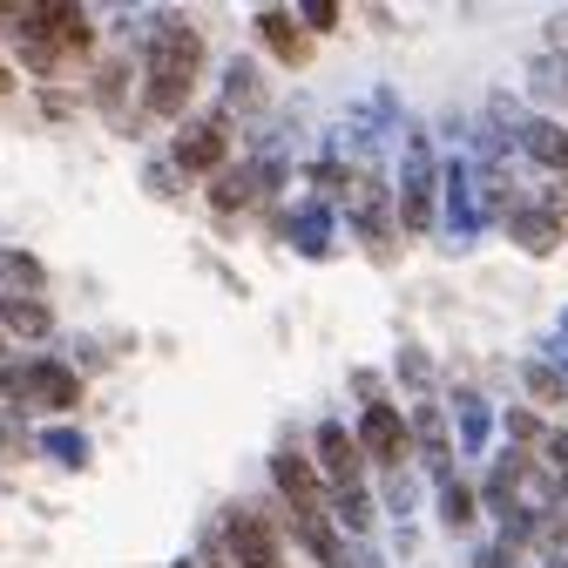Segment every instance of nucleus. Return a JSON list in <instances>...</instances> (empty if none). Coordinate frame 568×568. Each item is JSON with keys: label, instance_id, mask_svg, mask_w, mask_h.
<instances>
[{"label": "nucleus", "instance_id": "obj_18", "mask_svg": "<svg viewBox=\"0 0 568 568\" xmlns=\"http://www.w3.org/2000/svg\"><path fill=\"white\" fill-rule=\"evenodd\" d=\"M454 426H460V454H480L487 447V399L480 393H460L454 399Z\"/></svg>", "mask_w": 568, "mask_h": 568}, {"label": "nucleus", "instance_id": "obj_4", "mask_svg": "<svg viewBox=\"0 0 568 568\" xmlns=\"http://www.w3.org/2000/svg\"><path fill=\"white\" fill-rule=\"evenodd\" d=\"M170 163H176L183 176H217V170L231 163V115H224V109L190 115V122L176 129V150H170Z\"/></svg>", "mask_w": 568, "mask_h": 568}, {"label": "nucleus", "instance_id": "obj_9", "mask_svg": "<svg viewBox=\"0 0 568 568\" xmlns=\"http://www.w3.org/2000/svg\"><path fill=\"white\" fill-rule=\"evenodd\" d=\"M0 28H8L14 54L34 68V75H54V68H61L54 41H48V28H41V8H28V14H21V0H0Z\"/></svg>", "mask_w": 568, "mask_h": 568}, {"label": "nucleus", "instance_id": "obj_27", "mask_svg": "<svg viewBox=\"0 0 568 568\" xmlns=\"http://www.w3.org/2000/svg\"><path fill=\"white\" fill-rule=\"evenodd\" d=\"M8 89H14V68H8V61H0V95H8Z\"/></svg>", "mask_w": 568, "mask_h": 568}, {"label": "nucleus", "instance_id": "obj_21", "mask_svg": "<svg viewBox=\"0 0 568 568\" xmlns=\"http://www.w3.org/2000/svg\"><path fill=\"white\" fill-rule=\"evenodd\" d=\"M521 379H528V393H535L541 406H561V399H568V379H561L548 359H528V373H521Z\"/></svg>", "mask_w": 568, "mask_h": 568}, {"label": "nucleus", "instance_id": "obj_24", "mask_svg": "<svg viewBox=\"0 0 568 568\" xmlns=\"http://www.w3.org/2000/svg\"><path fill=\"white\" fill-rule=\"evenodd\" d=\"M231 102H244V109H257V102H264V89H257L251 68H231Z\"/></svg>", "mask_w": 568, "mask_h": 568}, {"label": "nucleus", "instance_id": "obj_6", "mask_svg": "<svg viewBox=\"0 0 568 568\" xmlns=\"http://www.w3.org/2000/svg\"><path fill=\"white\" fill-rule=\"evenodd\" d=\"M359 454H373V467H386V480H406V419L379 399V406H366V419H359V440H352Z\"/></svg>", "mask_w": 568, "mask_h": 568}, {"label": "nucleus", "instance_id": "obj_20", "mask_svg": "<svg viewBox=\"0 0 568 568\" xmlns=\"http://www.w3.org/2000/svg\"><path fill=\"white\" fill-rule=\"evenodd\" d=\"M515 480H521V460H501V467H494V480H487V508L508 515V528H515Z\"/></svg>", "mask_w": 568, "mask_h": 568}, {"label": "nucleus", "instance_id": "obj_23", "mask_svg": "<svg viewBox=\"0 0 568 568\" xmlns=\"http://www.w3.org/2000/svg\"><path fill=\"white\" fill-rule=\"evenodd\" d=\"M399 379H413V386L434 379V366H426V352H419V345H399Z\"/></svg>", "mask_w": 568, "mask_h": 568}, {"label": "nucleus", "instance_id": "obj_13", "mask_svg": "<svg viewBox=\"0 0 568 568\" xmlns=\"http://www.w3.org/2000/svg\"><path fill=\"white\" fill-rule=\"evenodd\" d=\"M41 28H48V41H54V54H61V61L89 54V41H95L89 14H82V8H68V0H48V8H41Z\"/></svg>", "mask_w": 568, "mask_h": 568}, {"label": "nucleus", "instance_id": "obj_10", "mask_svg": "<svg viewBox=\"0 0 568 568\" xmlns=\"http://www.w3.org/2000/svg\"><path fill=\"white\" fill-rule=\"evenodd\" d=\"M508 129H515V142L541 163V170H555V176H568V129H555L548 115H528V109H515L508 115Z\"/></svg>", "mask_w": 568, "mask_h": 568}, {"label": "nucleus", "instance_id": "obj_5", "mask_svg": "<svg viewBox=\"0 0 568 568\" xmlns=\"http://www.w3.org/2000/svg\"><path fill=\"white\" fill-rule=\"evenodd\" d=\"M434 150H426V135L413 129L406 135V176H399V210H393V224L399 231H426L434 224Z\"/></svg>", "mask_w": 568, "mask_h": 568}, {"label": "nucleus", "instance_id": "obj_17", "mask_svg": "<svg viewBox=\"0 0 568 568\" xmlns=\"http://www.w3.org/2000/svg\"><path fill=\"white\" fill-rule=\"evenodd\" d=\"M251 196H257V170H251V163H244V170L224 163L217 176H210V203H217V217H237Z\"/></svg>", "mask_w": 568, "mask_h": 568}, {"label": "nucleus", "instance_id": "obj_8", "mask_svg": "<svg viewBox=\"0 0 568 568\" xmlns=\"http://www.w3.org/2000/svg\"><path fill=\"white\" fill-rule=\"evenodd\" d=\"M224 541H231L237 568H284V548H277L271 521L251 515V508H231V515H224Z\"/></svg>", "mask_w": 568, "mask_h": 568}, {"label": "nucleus", "instance_id": "obj_7", "mask_svg": "<svg viewBox=\"0 0 568 568\" xmlns=\"http://www.w3.org/2000/svg\"><path fill=\"white\" fill-rule=\"evenodd\" d=\"M14 386H21V406H54V413L82 406V373H75V366H61V359H34V366H21Z\"/></svg>", "mask_w": 568, "mask_h": 568}, {"label": "nucleus", "instance_id": "obj_16", "mask_svg": "<svg viewBox=\"0 0 568 568\" xmlns=\"http://www.w3.org/2000/svg\"><path fill=\"white\" fill-rule=\"evenodd\" d=\"M284 237H292V244H298L305 257H325V251H332V210H325V203L312 196V203L298 210V217L284 224Z\"/></svg>", "mask_w": 568, "mask_h": 568}, {"label": "nucleus", "instance_id": "obj_1", "mask_svg": "<svg viewBox=\"0 0 568 568\" xmlns=\"http://www.w3.org/2000/svg\"><path fill=\"white\" fill-rule=\"evenodd\" d=\"M203 75V41L183 14H156L150 21V48H142V109L150 115H183L190 89Z\"/></svg>", "mask_w": 568, "mask_h": 568}, {"label": "nucleus", "instance_id": "obj_15", "mask_svg": "<svg viewBox=\"0 0 568 568\" xmlns=\"http://www.w3.org/2000/svg\"><path fill=\"white\" fill-rule=\"evenodd\" d=\"M508 237H515L521 251L548 257V251L561 244V217H555V210H508Z\"/></svg>", "mask_w": 568, "mask_h": 568}, {"label": "nucleus", "instance_id": "obj_2", "mask_svg": "<svg viewBox=\"0 0 568 568\" xmlns=\"http://www.w3.org/2000/svg\"><path fill=\"white\" fill-rule=\"evenodd\" d=\"M312 440H318V467H325V501L338 508V521L352 535H366L373 528V494H366V474H359V447H352V434L338 419H325Z\"/></svg>", "mask_w": 568, "mask_h": 568}, {"label": "nucleus", "instance_id": "obj_19", "mask_svg": "<svg viewBox=\"0 0 568 568\" xmlns=\"http://www.w3.org/2000/svg\"><path fill=\"white\" fill-rule=\"evenodd\" d=\"M41 454L61 460V467H89V440L75 434V426H54V434H41Z\"/></svg>", "mask_w": 568, "mask_h": 568}, {"label": "nucleus", "instance_id": "obj_11", "mask_svg": "<svg viewBox=\"0 0 568 568\" xmlns=\"http://www.w3.org/2000/svg\"><path fill=\"white\" fill-rule=\"evenodd\" d=\"M413 447H419V460H426V474H434L440 487L454 480V440H447V419H440V406H413Z\"/></svg>", "mask_w": 568, "mask_h": 568}, {"label": "nucleus", "instance_id": "obj_3", "mask_svg": "<svg viewBox=\"0 0 568 568\" xmlns=\"http://www.w3.org/2000/svg\"><path fill=\"white\" fill-rule=\"evenodd\" d=\"M345 217H352V231H359V244L379 257V264H393V251H399V224H393V203H386V183H379V170H345Z\"/></svg>", "mask_w": 568, "mask_h": 568}, {"label": "nucleus", "instance_id": "obj_26", "mask_svg": "<svg viewBox=\"0 0 568 568\" xmlns=\"http://www.w3.org/2000/svg\"><path fill=\"white\" fill-rule=\"evenodd\" d=\"M548 454H555V467H568V434H548Z\"/></svg>", "mask_w": 568, "mask_h": 568}, {"label": "nucleus", "instance_id": "obj_29", "mask_svg": "<svg viewBox=\"0 0 568 568\" xmlns=\"http://www.w3.org/2000/svg\"><path fill=\"white\" fill-rule=\"evenodd\" d=\"M0 359H8V345H0Z\"/></svg>", "mask_w": 568, "mask_h": 568}, {"label": "nucleus", "instance_id": "obj_14", "mask_svg": "<svg viewBox=\"0 0 568 568\" xmlns=\"http://www.w3.org/2000/svg\"><path fill=\"white\" fill-rule=\"evenodd\" d=\"M447 170V217H454V237L467 244L474 231H480V203H474V163H440Z\"/></svg>", "mask_w": 568, "mask_h": 568}, {"label": "nucleus", "instance_id": "obj_22", "mask_svg": "<svg viewBox=\"0 0 568 568\" xmlns=\"http://www.w3.org/2000/svg\"><path fill=\"white\" fill-rule=\"evenodd\" d=\"M440 521H447L454 535H460V528L474 521V494H467L460 480H447V487H440Z\"/></svg>", "mask_w": 568, "mask_h": 568}, {"label": "nucleus", "instance_id": "obj_25", "mask_svg": "<svg viewBox=\"0 0 568 568\" xmlns=\"http://www.w3.org/2000/svg\"><path fill=\"white\" fill-rule=\"evenodd\" d=\"M305 28H312V34L338 28V0H305Z\"/></svg>", "mask_w": 568, "mask_h": 568}, {"label": "nucleus", "instance_id": "obj_12", "mask_svg": "<svg viewBox=\"0 0 568 568\" xmlns=\"http://www.w3.org/2000/svg\"><path fill=\"white\" fill-rule=\"evenodd\" d=\"M251 28H257V41H264V48H271L284 68H305V61H312V34L298 28V14H284V8H264Z\"/></svg>", "mask_w": 568, "mask_h": 568}, {"label": "nucleus", "instance_id": "obj_28", "mask_svg": "<svg viewBox=\"0 0 568 568\" xmlns=\"http://www.w3.org/2000/svg\"><path fill=\"white\" fill-rule=\"evenodd\" d=\"M176 568H210V561H196V555H183V561H176Z\"/></svg>", "mask_w": 568, "mask_h": 568}]
</instances>
